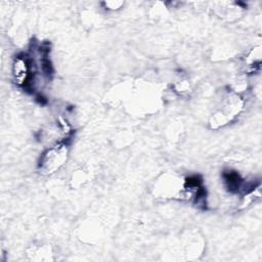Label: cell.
<instances>
[{"instance_id": "1", "label": "cell", "mask_w": 262, "mask_h": 262, "mask_svg": "<svg viewBox=\"0 0 262 262\" xmlns=\"http://www.w3.org/2000/svg\"><path fill=\"white\" fill-rule=\"evenodd\" d=\"M69 157V143L60 141L48 147L40 157L38 168L44 175L57 172L67 162Z\"/></svg>"}, {"instance_id": "2", "label": "cell", "mask_w": 262, "mask_h": 262, "mask_svg": "<svg viewBox=\"0 0 262 262\" xmlns=\"http://www.w3.org/2000/svg\"><path fill=\"white\" fill-rule=\"evenodd\" d=\"M33 60L27 54H18L15 56L12 64V75L14 82L25 88V90L32 89V83L34 81Z\"/></svg>"}, {"instance_id": "3", "label": "cell", "mask_w": 262, "mask_h": 262, "mask_svg": "<svg viewBox=\"0 0 262 262\" xmlns=\"http://www.w3.org/2000/svg\"><path fill=\"white\" fill-rule=\"evenodd\" d=\"M223 179L226 188L230 192H238L239 190H244V188H248L245 186L244 179L235 171H225L223 173Z\"/></svg>"}]
</instances>
